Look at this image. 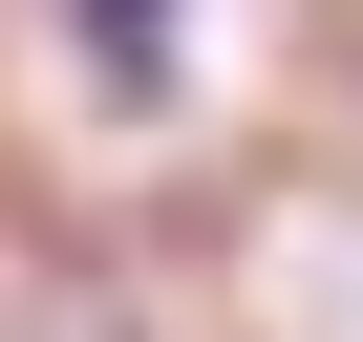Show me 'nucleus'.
<instances>
[{
	"instance_id": "f257e3e1",
	"label": "nucleus",
	"mask_w": 363,
	"mask_h": 342,
	"mask_svg": "<svg viewBox=\"0 0 363 342\" xmlns=\"http://www.w3.org/2000/svg\"><path fill=\"white\" fill-rule=\"evenodd\" d=\"M65 43H86V65H107L128 107H171V22H150V0H107V22H65Z\"/></svg>"
}]
</instances>
